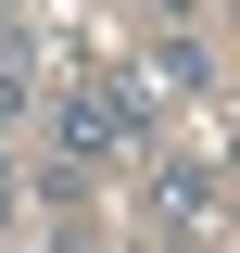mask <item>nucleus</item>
I'll return each mask as SVG.
<instances>
[{"instance_id": "nucleus-1", "label": "nucleus", "mask_w": 240, "mask_h": 253, "mask_svg": "<svg viewBox=\"0 0 240 253\" xmlns=\"http://www.w3.org/2000/svg\"><path fill=\"white\" fill-rule=\"evenodd\" d=\"M139 152H152V114L114 89V76H76V89L51 101V165L101 177V165H139Z\"/></svg>"}, {"instance_id": "nucleus-4", "label": "nucleus", "mask_w": 240, "mask_h": 253, "mask_svg": "<svg viewBox=\"0 0 240 253\" xmlns=\"http://www.w3.org/2000/svg\"><path fill=\"white\" fill-rule=\"evenodd\" d=\"M0 126H26V63H0Z\"/></svg>"}, {"instance_id": "nucleus-2", "label": "nucleus", "mask_w": 240, "mask_h": 253, "mask_svg": "<svg viewBox=\"0 0 240 253\" xmlns=\"http://www.w3.org/2000/svg\"><path fill=\"white\" fill-rule=\"evenodd\" d=\"M139 215L164 228V241H215V228L240 215V190H228V165H202V152H139Z\"/></svg>"}, {"instance_id": "nucleus-6", "label": "nucleus", "mask_w": 240, "mask_h": 253, "mask_svg": "<svg viewBox=\"0 0 240 253\" xmlns=\"http://www.w3.org/2000/svg\"><path fill=\"white\" fill-rule=\"evenodd\" d=\"M215 165H228V190H240V114H228V139H215Z\"/></svg>"}, {"instance_id": "nucleus-5", "label": "nucleus", "mask_w": 240, "mask_h": 253, "mask_svg": "<svg viewBox=\"0 0 240 253\" xmlns=\"http://www.w3.org/2000/svg\"><path fill=\"white\" fill-rule=\"evenodd\" d=\"M139 13H152V26H190V13H202V0H139Z\"/></svg>"}, {"instance_id": "nucleus-3", "label": "nucleus", "mask_w": 240, "mask_h": 253, "mask_svg": "<svg viewBox=\"0 0 240 253\" xmlns=\"http://www.w3.org/2000/svg\"><path fill=\"white\" fill-rule=\"evenodd\" d=\"M114 89L139 101V114H164V101H202V89H215V51H202L190 26H139V38H126V76H114Z\"/></svg>"}]
</instances>
